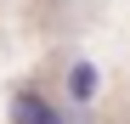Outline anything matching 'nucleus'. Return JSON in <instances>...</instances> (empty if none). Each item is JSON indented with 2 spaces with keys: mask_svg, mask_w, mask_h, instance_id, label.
Masks as SVG:
<instances>
[{
  "mask_svg": "<svg viewBox=\"0 0 130 124\" xmlns=\"http://www.w3.org/2000/svg\"><path fill=\"white\" fill-rule=\"evenodd\" d=\"M62 90H68V101H96V90H102V73H96V62H68V73H62Z\"/></svg>",
  "mask_w": 130,
  "mask_h": 124,
  "instance_id": "obj_1",
  "label": "nucleus"
},
{
  "mask_svg": "<svg viewBox=\"0 0 130 124\" xmlns=\"http://www.w3.org/2000/svg\"><path fill=\"white\" fill-rule=\"evenodd\" d=\"M11 124H62V118H57V107H51L45 96L17 90V96H11Z\"/></svg>",
  "mask_w": 130,
  "mask_h": 124,
  "instance_id": "obj_2",
  "label": "nucleus"
}]
</instances>
